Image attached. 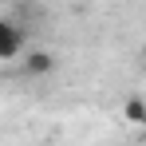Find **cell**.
<instances>
[{
  "label": "cell",
  "instance_id": "1",
  "mask_svg": "<svg viewBox=\"0 0 146 146\" xmlns=\"http://www.w3.org/2000/svg\"><path fill=\"white\" fill-rule=\"evenodd\" d=\"M24 28L12 24V20H0V59H16L24 51Z\"/></svg>",
  "mask_w": 146,
  "mask_h": 146
},
{
  "label": "cell",
  "instance_id": "2",
  "mask_svg": "<svg viewBox=\"0 0 146 146\" xmlns=\"http://www.w3.org/2000/svg\"><path fill=\"white\" fill-rule=\"evenodd\" d=\"M28 71H51V55H44V51H36V55H28Z\"/></svg>",
  "mask_w": 146,
  "mask_h": 146
},
{
  "label": "cell",
  "instance_id": "3",
  "mask_svg": "<svg viewBox=\"0 0 146 146\" xmlns=\"http://www.w3.org/2000/svg\"><path fill=\"white\" fill-rule=\"evenodd\" d=\"M126 115H130V119H134V122H142V103H138V99H134V103H130V107H126Z\"/></svg>",
  "mask_w": 146,
  "mask_h": 146
}]
</instances>
